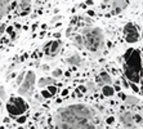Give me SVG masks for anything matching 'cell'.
Returning a JSON list of instances; mask_svg holds the SVG:
<instances>
[{"mask_svg": "<svg viewBox=\"0 0 143 129\" xmlns=\"http://www.w3.org/2000/svg\"><path fill=\"white\" fill-rule=\"evenodd\" d=\"M56 129H98L94 111L86 105H70L54 116Z\"/></svg>", "mask_w": 143, "mask_h": 129, "instance_id": "1", "label": "cell"}, {"mask_svg": "<svg viewBox=\"0 0 143 129\" xmlns=\"http://www.w3.org/2000/svg\"><path fill=\"white\" fill-rule=\"evenodd\" d=\"M124 60H125V64H124L125 76L133 84H138L141 81V75H142L141 52L134 48L128 49L124 54Z\"/></svg>", "mask_w": 143, "mask_h": 129, "instance_id": "2", "label": "cell"}, {"mask_svg": "<svg viewBox=\"0 0 143 129\" xmlns=\"http://www.w3.org/2000/svg\"><path fill=\"white\" fill-rule=\"evenodd\" d=\"M80 36L82 39V47H85L90 52H98L103 45V31L99 27L82 29Z\"/></svg>", "mask_w": 143, "mask_h": 129, "instance_id": "3", "label": "cell"}, {"mask_svg": "<svg viewBox=\"0 0 143 129\" xmlns=\"http://www.w3.org/2000/svg\"><path fill=\"white\" fill-rule=\"evenodd\" d=\"M27 103L26 101H23L21 97H12L7 105V110L8 112L13 116H17V115H23V112L27 110Z\"/></svg>", "mask_w": 143, "mask_h": 129, "instance_id": "4", "label": "cell"}, {"mask_svg": "<svg viewBox=\"0 0 143 129\" xmlns=\"http://www.w3.org/2000/svg\"><path fill=\"white\" fill-rule=\"evenodd\" d=\"M34 83H35V74H34V71H29L26 74V76L23 78V83L18 88V93L19 94H27L32 89Z\"/></svg>", "mask_w": 143, "mask_h": 129, "instance_id": "5", "label": "cell"}, {"mask_svg": "<svg viewBox=\"0 0 143 129\" xmlns=\"http://www.w3.org/2000/svg\"><path fill=\"white\" fill-rule=\"evenodd\" d=\"M124 34H125V39L128 43H135L139 39L138 29L133 23H126V26L124 27Z\"/></svg>", "mask_w": 143, "mask_h": 129, "instance_id": "6", "label": "cell"}, {"mask_svg": "<svg viewBox=\"0 0 143 129\" xmlns=\"http://www.w3.org/2000/svg\"><path fill=\"white\" fill-rule=\"evenodd\" d=\"M120 121L126 129H135V123H134V114L126 111L120 115Z\"/></svg>", "mask_w": 143, "mask_h": 129, "instance_id": "7", "label": "cell"}, {"mask_svg": "<svg viewBox=\"0 0 143 129\" xmlns=\"http://www.w3.org/2000/svg\"><path fill=\"white\" fill-rule=\"evenodd\" d=\"M59 49H61V41L59 40H53V41H49L44 47V52H45V54L53 57V56H57Z\"/></svg>", "mask_w": 143, "mask_h": 129, "instance_id": "8", "label": "cell"}, {"mask_svg": "<svg viewBox=\"0 0 143 129\" xmlns=\"http://www.w3.org/2000/svg\"><path fill=\"white\" fill-rule=\"evenodd\" d=\"M112 3V13L113 14H119L124 8H126L129 5V1L126 0H119V1H111Z\"/></svg>", "mask_w": 143, "mask_h": 129, "instance_id": "9", "label": "cell"}, {"mask_svg": "<svg viewBox=\"0 0 143 129\" xmlns=\"http://www.w3.org/2000/svg\"><path fill=\"white\" fill-rule=\"evenodd\" d=\"M30 3H31V1H21V3L17 4L21 16H26V14L30 12V8H31V4H30Z\"/></svg>", "mask_w": 143, "mask_h": 129, "instance_id": "10", "label": "cell"}, {"mask_svg": "<svg viewBox=\"0 0 143 129\" xmlns=\"http://www.w3.org/2000/svg\"><path fill=\"white\" fill-rule=\"evenodd\" d=\"M97 81H98V83H102V84H106V85H110L112 83V79L106 71H102L101 75H99V78L97 79Z\"/></svg>", "mask_w": 143, "mask_h": 129, "instance_id": "11", "label": "cell"}, {"mask_svg": "<svg viewBox=\"0 0 143 129\" xmlns=\"http://www.w3.org/2000/svg\"><path fill=\"white\" fill-rule=\"evenodd\" d=\"M10 8V1H0V18L5 16Z\"/></svg>", "mask_w": 143, "mask_h": 129, "instance_id": "12", "label": "cell"}, {"mask_svg": "<svg viewBox=\"0 0 143 129\" xmlns=\"http://www.w3.org/2000/svg\"><path fill=\"white\" fill-rule=\"evenodd\" d=\"M67 62L70 64H76V66H80L81 64V58H80V56L78 53H75V54H72V56H70L68 58H67Z\"/></svg>", "mask_w": 143, "mask_h": 129, "instance_id": "13", "label": "cell"}, {"mask_svg": "<svg viewBox=\"0 0 143 129\" xmlns=\"http://www.w3.org/2000/svg\"><path fill=\"white\" fill-rule=\"evenodd\" d=\"M53 84H54V79H52V78H43L37 83V85L40 88H43L44 85H53Z\"/></svg>", "mask_w": 143, "mask_h": 129, "instance_id": "14", "label": "cell"}, {"mask_svg": "<svg viewBox=\"0 0 143 129\" xmlns=\"http://www.w3.org/2000/svg\"><path fill=\"white\" fill-rule=\"evenodd\" d=\"M102 92H103V94H104L106 97H111V96H113V93H115L113 88L110 87V85H104L103 89H102Z\"/></svg>", "mask_w": 143, "mask_h": 129, "instance_id": "15", "label": "cell"}, {"mask_svg": "<svg viewBox=\"0 0 143 129\" xmlns=\"http://www.w3.org/2000/svg\"><path fill=\"white\" fill-rule=\"evenodd\" d=\"M126 103H129V105H137L139 101L137 99V98H134V97H126Z\"/></svg>", "mask_w": 143, "mask_h": 129, "instance_id": "16", "label": "cell"}, {"mask_svg": "<svg viewBox=\"0 0 143 129\" xmlns=\"http://www.w3.org/2000/svg\"><path fill=\"white\" fill-rule=\"evenodd\" d=\"M7 32L10 35V39H16V32H14V30H13V27H12V26L7 27Z\"/></svg>", "mask_w": 143, "mask_h": 129, "instance_id": "17", "label": "cell"}, {"mask_svg": "<svg viewBox=\"0 0 143 129\" xmlns=\"http://www.w3.org/2000/svg\"><path fill=\"white\" fill-rule=\"evenodd\" d=\"M75 41H76V45H78L79 48H82V39H81L80 35L75 36Z\"/></svg>", "mask_w": 143, "mask_h": 129, "instance_id": "18", "label": "cell"}, {"mask_svg": "<svg viewBox=\"0 0 143 129\" xmlns=\"http://www.w3.org/2000/svg\"><path fill=\"white\" fill-rule=\"evenodd\" d=\"M48 92H49L52 96H54V94L57 93V88H56L54 85H49V88H48Z\"/></svg>", "mask_w": 143, "mask_h": 129, "instance_id": "19", "label": "cell"}, {"mask_svg": "<svg viewBox=\"0 0 143 129\" xmlns=\"http://www.w3.org/2000/svg\"><path fill=\"white\" fill-rule=\"evenodd\" d=\"M61 75H62V70H61V68H56V70L53 71V76H54V78H59Z\"/></svg>", "mask_w": 143, "mask_h": 129, "instance_id": "20", "label": "cell"}, {"mask_svg": "<svg viewBox=\"0 0 143 129\" xmlns=\"http://www.w3.org/2000/svg\"><path fill=\"white\" fill-rule=\"evenodd\" d=\"M26 119H27L26 116H19V117L17 119V123H18V124H23V123H26Z\"/></svg>", "mask_w": 143, "mask_h": 129, "instance_id": "21", "label": "cell"}, {"mask_svg": "<svg viewBox=\"0 0 143 129\" xmlns=\"http://www.w3.org/2000/svg\"><path fill=\"white\" fill-rule=\"evenodd\" d=\"M41 96L44 97V98H50V97H52V94H50L48 90H43V92H41Z\"/></svg>", "mask_w": 143, "mask_h": 129, "instance_id": "22", "label": "cell"}, {"mask_svg": "<svg viewBox=\"0 0 143 129\" xmlns=\"http://www.w3.org/2000/svg\"><path fill=\"white\" fill-rule=\"evenodd\" d=\"M129 87H130V88H131V89H133L134 92H137V93L139 92V89H138V87H137L135 84H133V83H131V84H129Z\"/></svg>", "mask_w": 143, "mask_h": 129, "instance_id": "23", "label": "cell"}, {"mask_svg": "<svg viewBox=\"0 0 143 129\" xmlns=\"http://www.w3.org/2000/svg\"><path fill=\"white\" fill-rule=\"evenodd\" d=\"M22 80H23V74H21V75L17 78V84L21 85V84H22Z\"/></svg>", "mask_w": 143, "mask_h": 129, "instance_id": "24", "label": "cell"}, {"mask_svg": "<svg viewBox=\"0 0 143 129\" xmlns=\"http://www.w3.org/2000/svg\"><path fill=\"white\" fill-rule=\"evenodd\" d=\"M142 121V117L139 115H134V123H141Z\"/></svg>", "mask_w": 143, "mask_h": 129, "instance_id": "25", "label": "cell"}, {"mask_svg": "<svg viewBox=\"0 0 143 129\" xmlns=\"http://www.w3.org/2000/svg\"><path fill=\"white\" fill-rule=\"evenodd\" d=\"M0 98H5V90L3 87H0Z\"/></svg>", "mask_w": 143, "mask_h": 129, "instance_id": "26", "label": "cell"}, {"mask_svg": "<svg viewBox=\"0 0 143 129\" xmlns=\"http://www.w3.org/2000/svg\"><path fill=\"white\" fill-rule=\"evenodd\" d=\"M78 92H81V93H84V92H86V87H85V85H80L79 87V90H78Z\"/></svg>", "mask_w": 143, "mask_h": 129, "instance_id": "27", "label": "cell"}, {"mask_svg": "<svg viewBox=\"0 0 143 129\" xmlns=\"http://www.w3.org/2000/svg\"><path fill=\"white\" fill-rule=\"evenodd\" d=\"M113 121H115V117H112V116L107 117V120H106V123H107V124H113Z\"/></svg>", "mask_w": 143, "mask_h": 129, "instance_id": "28", "label": "cell"}, {"mask_svg": "<svg viewBox=\"0 0 143 129\" xmlns=\"http://www.w3.org/2000/svg\"><path fill=\"white\" fill-rule=\"evenodd\" d=\"M86 89L94 90V84H93V83H88V87H86Z\"/></svg>", "mask_w": 143, "mask_h": 129, "instance_id": "29", "label": "cell"}, {"mask_svg": "<svg viewBox=\"0 0 143 129\" xmlns=\"http://www.w3.org/2000/svg\"><path fill=\"white\" fill-rule=\"evenodd\" d=\"M5 30H7V26H5V25L3 23V25L0 26V34H3V32L5 31Z\"/></svg>", "mask_w": 143, "mask_h": 129, "instance_id": "30", "label": "cell"}, {"mask_svg": "<svg viewBox=\"0 0 143 129\" xmlns=\"http://www.w3.org/2000/svg\"><path fill=\"white\" fill-rule=\"evenodd\" d=\"M59 19H61V16L54 17V18H52V23H54V22H57V21H59Z\"/></svg>", "mask_w": 143, "mask_h": 129, "instance_id": "31", "label": "cell"}, {"mask_svg": "<svg viewBox=\"0 0 143 129\" xmlns=\"http://www.w3.org/2000/svg\"><path fill=\"white\" fill-rule=\"evenodd\" d=\"M119 97H120V98H121V99H124V101H125V99H126V96H125V94H124V93H119Z\"/></svg>", "mask_w": 143, "mask_h": 129, "instance_id": "32", "label": "cell"}, {"mask_svg": "<svg viewBox=\"0 0 143 129\" xmlns=\"http://www.w3.org/2000/svg\"><path fill=\"white\" fill-rule=\"evenodd\" d=\"M67 94H68V90H67V89H63V90H62V96L66 97Z\"/></svg>", "mask_w": 143, "mask_h": 129, "instance_id": "33", "label": "cell"}, {"mask_svg": "<svg viewBox=\"0 0 143 129\" xmlns=\"http://www.w3.org/2000/svg\"><path fill=\"white\" fill-rule=\"evenodd\" d=\"M85 3H86L88 5H93V4H94V1H92V0H88V1H85Z\"/></svg>", "mask_w": 143, "mask_h": 129, "instance_id": "34", "label": "cell"}, {"mask_svg": "<svg viewBox=\"0 0 143 129\" xmlns=\"http://www.w3.org/2000/svg\"><path fill=\"white\" fill-rule=\"evenodd\" d=\"M113 90H116V92H120V87H119V85H116V87L113 88Z\"/></svg>", "mask_w": 143, "mask_h": 129, "instance_id": "35", "label": "cell"}, {"mask_svg": "<svg viewBox=\"0 0 143 129\" xmlns=\"http://www.w3.org/2000/svg\"><path fill=\"white\" fill-rule=\"evenodd\" d=\"M88 14H89V16H94L95 13L93 12V10H88Z\"/></svg>", "mask_w": 143, "mask_h": 129, "instance_id": "36", "label": "cell"}]
</instances>
